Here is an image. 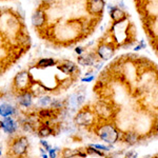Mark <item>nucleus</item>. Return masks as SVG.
<instances>
[{
    "instance_id": "4468645a",
    "label": "nucleus",
    "mask_w": 158,
    "mask_h": 158,
    "mask_svg": "<svg viewBox=\"0 0 158 158\" xmlns=\"http://www.w3.org/2000/svg\"><path fill=\"white\" fill-rule=\"evenodd\" d=\"M55 64V60L52 59V58H42L38 61L37 65L40 68H48V67H52V65Z\"/></svg>"
},
{
    "instance_id": "f8f14e48",
    "label": "nucleus",
    "mask_w": 158,
    "mask_h": 158,
    "mask_svg": "<svg viewBox=\"0 0 158 158\" xmlns=\"http://www.w3.org/2000/svg\"><path fill=\"white\" fill-rule=\"evenodd\" d=\"M59 70L62 71L64 74H73L77 70V67H76V64L72 62V61L65 60L59 65Z\"/></svg>"
},
{
    "instance_id": "393cba45",
    "label": "nucleus",
    "mask_w": 158,
    "mask_h": 158,
    "mask_svg": "<svg viewBox=\"0 0 158 158\" xmlns=\"http://www.w3.org/2000/svg\"><path fill=\"white\" fill-rule=\"evenodd\" d=\"M75 52L77 53V54H79V55L82 54V53H83V48H80V47H79V48H76V49H75Z\"/></svg>"
},
{
    "instance_id": "a211bd4d",
    "label": "nucleus",
    "mask_w": 158,
    "mask_h": 158,
    "mask_svg": "<svg viewBox=\"0 0 158 158\" xmlns=\"http://www.w3.org/2000/svg\"><path fill=\"white\" fill-rule=\"evenodd\" d=\"M52 100L53 99L50 96H42V97H40V99H38V104L42 108H48V106H51Z\"/></svg>"
},
{
    "instance_id": "9b49d317",
    "label": "nucleus",
    "mask_w": 158,
    "mask_h": 158,
    "mask_svg": "<svg viewBox=\"0 0 158 158\" xmlns=\"http://www.w3.org/2000/svg\"><path fill=\"white\" fill-rule=\"evenodd\" d=\"M110 14H111V17L114 20V22H122L127 18L126 13L118 7H114L112 11H110Z\"/></svg>"
},
{
    "instance_id": "6ab92c4d",
    "label": "nucleus",
    "mask_w": 158,
    "mask_h": 158,
    "mask_svg": "<svg viewBox=\"0 0 158 158\" xmlns=\"http://www.w3.org/2000/svg\"><path fill=\"white\" fill-rule=\"evenodd\" d=\"M39 136L40 137H48V136H50L51 134L53 133V131H52V129L51 128H49V127H42L41 129L39 130Z\"/></svg>"
},
{
    "instance_id": "1a4fd4ad",
    "label": "nucleus",
    "mask_w": 158,
    "mask_h": 158,
    "mask_svg": "<svg viewBox=\"0 0 158 158\" xmlns=\"http://www.w3.org/2000/svg\"><path fill=\"white\" fill-rule=\"evenodd\" d=\"M45 22V14L42 10H37L36 12L33 14L32 16V23L35 25V27H42Z\"/></svg>"
},
{
    "instance_id": "2eb2a0df",
    "label": "nucleus",
    "mask_w": 158,
    "mask_h": 158,
    "mask_svg": "<svg viewBox=\"0 0 158 158\" xmlns=\"http://www.w3.org/2000/svg\"><path fill=\"white\" fill-rule=\"evenodd\" d=\"M77 95L78 94H72L69 98V108L73 111L78 109V102H77Z\"/></svg>"
},
{
    "instance_id": "aec40b11",
    "label": "nucleus",
    "mask_w": 158,
    "mask_h": 158,
    "mask_svg": "<svg viewBox=\"0 0 158 158\" xmlns=\"http://www.w3.org/2000/svg\"><path fill=\"white\" fill-rule=\"evenodd\" d=\"M54 115V110L51 109V110H48V109H44L42 111H40L39 113V116L42 117V118H50V117H53Z\"/></svg>"
},
{
    "instance_id": "5701e85b",
    "label": "nucleus",
    "mask_w": 158,
    "mask_h": 158,
    "mask_svg": "<svg viewBox=\"0 0 158 158\" xmlns=\"http://www.w3.org/2000/svg\"><path fill=\"white\" fill-rule=\"evenodd\" d=\"M94 79H95V76H89V77H85V78H82L81 79V81H82V82H92V81L94 80Z\"/></svg>"
},
{
    "instance_id": "cd10ccee",
    "label": "nucleus",
    "mask_w": 158,
    "mask_h": 158,
    "mask_svg": "<svg viewBox=\"0 0 158 158\" xmlns=\"http://www.w3.org/2000/svg\"><path fill=\"white\" fill-rule=\"evenodd\" d=\"M0 156H1V149H0Z\"/></svg>"
},
{
    "instance_id": "4be33fe9",
    "label": "nucleus",
    "mask_w": 158,
    "mask_h": 158,
    "mask_svg": "<svg viewBox=\"0 0 158 158\" xmlns=\"http://www.w3.org/2000/svg\"><path fill=\"white\" fill-rule=\"evenodd\" d=\"M59 151V149L58 148H51V149L49 150V154H48V156H49V158H56L57 157V152Z\"/></svg>"
},
{
    "instance_id": "dca6fc26",
    "label": "nucleus",
    "mask_w": 158,
    "mask_h": 158,
    "mask_svg": "<svg viewBox=\"0 0 158 158\" xmlns=\"http://www.w3.org/2000/svg\"><path fill=\"white\" fill-rule=\"evenodd\" d=\"M79 150H73V149H64L62 152V157L63 158H73L75 156H78Z\"/></svg>"
},
{
    "instance_id": "9d476101",
    "label": "nucleus",
    "mask_w": 158,
    "mask_h": 158,
    "mask_svg": "<svg viewBox=\"0 0 158 158\" xmlns=\"http://www.w3.org/2000/svg\"><path fill=\"white\" fill-rule=\"evenodd\" d=\"M15 108L12 106L9 103H2L0 104V116H2L3 118L6 117H11L15 114Z\"/></svg>"
},
{
    "instance_id": "f3484780",
    "label": "nucleus",
    "mask_w": 158,
    "mask_h": 158,
    "mask_svg": "<svg viewBox=\"0 0 158 158\" xmlns=\"http://www.w3.org/2000/svg\"><path fill=\"white\" fill-rule=\"evenodd\" d=\"M124 141L130 144H133L137 141V134L134 132H128L124 134Z\"/></svg>"
},
{
    "instance_id": "7ed1b4c3",
    "label": "nucleus",
    "mask_w": 158,
    "mask_h": 158,
    "mask_svg": "<svg viewBox=\"0 0 158 158\" xmlns=\"http://www.w3.org/2000/svg\"><path fill=\"white\" fill-rule=\"evenodd\" d=\"M31 85V78H30V74L27 72H20L16 75V77L14 79V85L17 90L25 92L27 89L29 88V85Z\"/></svg>"
},
{
    "instance_id": "39448f33",
    "label": "nucleus",
    "mask_w": 158,
    "mask_h": 158,
    "mask_svg": "<svg viewBox=\"0 0 158 158\" xmlns=\"http://www.w3.org/2000/svg\"><path fill=\"white\" fill-rule=\"evenodd\" d=\"M0 128L3 130L4 133L6 134H13L16 132L17 128V122L12 118V117H6L2 121H0Z\"/></svg>"
},
{
    "instance_id": "20e7f679",
    "label": "nucleus",
    "mask_w": 158,
    "mask_h": 158,
    "mask_svg": "<svg viewBox=\"0 0 158 158\" xmlns=\"http://www.w3.org/2000/svg\"><path fill=\"white\" fill-rule=\"evenodd\" d=\"M94 121V116L89 110H81L75 117V122L78 126H90Z\"/></svg>"
},
{
    "instance_id": "423d86ee",
    "label": "nucleus",
    "mask_w": 158,
    "mask_h": 158,
    "mask_svg": "<svg viewBox=\"0 0 158 158\" xmlns=\"http://www.w3.org/2000/svg\"><path fill=\"white\" fill-rule=\"evenodd\" d=\"M88 10L93 15H100L104 10V1L103 0H90Z\"/></svg>"
},
{
    "instance_id": "bb28decb",
    "label": "nucleus",
    "mask_w": 158,
    "mask_h": 158,
    "mask_svg": "<svg viewBox=\"0 0 158 158\" xmlns=\"http://www.w3.org/2000/svg\"><path fill=\"white\" fill-rule=\"evenodd\" d=\"M53 0H43V2H45V3H50V2H52Z\"/></svg>"
},
{
    "instance_id": "f257e3e1",
    "label": "nucleus",
    "mask_w": 158,
    "mask_h": 158,
    "mask_svg": "<svg viewBox=\"0 0 158 158\" xmlns=\"http://www.w3.org/2000/svg\"><path fill=\"white\" fill-rule=\"evenodd\" d=\"M98 135L100 137L101 140L106 141V143H115L117 140L120 137V134H119L118 130H117L113 124H104V126L101 127L98 131Z\"/></svg>"
},
{
    "instance_id": "412c9836",
    "label": "nucleus",
    "mask_w": 158,
    "mask_h": 158,
    "mask_svg": "<svg viewBox=\"0 0 158 158\" xmlns=\"http://www.w3.org/2000/svg\"><path fill=\"white\" fill-rule=\"evenodd\" d=\"M91 147L94 148V149H96V150H98V151H110V147L103 146V144L93 143V144H91Z\"/></svg>"
},
{
    "instance_id": "0eeeda50",
    "label": "nucleus",
    "mask_w": 158,
    "mask_h": 158,
    "mask_svg": "<svg viewBox=\"0 0 158 158\" xmlns=\"http://www.w3.org/2000/svg\"><path fill=\"white\" fill-rule=\"evenodd\" d=\"M97 54L99 55V57L103 60L110 59L114 54V49L110 44H102L98 48Z\"/></svg>"
},
{
    "instance_id": "f03ea898",
    "label": "nucleus",
    "mask_w": 158,
    "mask_h": 158,
    "mask_svg": "<svg viewBox=\"0 0 158 158\" xmlns=\"http://www.w3.org/2000/svg\"><path fill=\"white\" fill-rule=\"evenodd\" d=\"M27 147H29V140L27 137L21 136L12 143L11 151L15 156H21V155L25 154Z\"/></svg>"
},
{
    "instance_id": "ddd939ff",
    "label": "nucleus",
    "mask_w": 158,
    "mask_h": 158,
    "mask_svg": "<svg viewBox=\"0 0 158 158\" xmlns=\"http://www.w3.org/2000/svg\"><path fill=\"white\" fill-rule=\"evenodd\" d=\"M78 63L81 65H85V67H90V65L95 63V58L92 54L82 55L78 57Z\"/></svg>"
},
{
    "instance_id": "b1692460",
    "label": "nucleus",
    "mask_w": 158,
    "mask_h": 158,
    "mask_svg": "<svg viewBox=\"0 0 158 158\" xmlns=\"http://www.w3.org/2000/svg\"><path fill=\"white\" fill-rule=\"evenodd\" d=\"M40 143H41V146L44 148V150H47V151H49V150L51 149L50 144L48 143L47 141H44V140H40Z\"/></svg>"
},
{
    "instance_id": "a878e982",
    "label": "nucleus",
    "mask_w": 158,
    "mask_h": 158,
    "mask_svg": "<svg viewBox=\"0 0 158 158\" xmlns=\"http://www.w3.org/2000/svg\"><path fill=\"white\" fill-rule=\"evenodd\" d=\"M42 158H49V156H48V154H45V153H42Z\"/></svg>"
},
{
    "instance_id": "6e6552de",
    "label": "nucleus",
    "mask_w": 158,
    "mask_h": 158,
    "mask_svg": "<svg viewBox=\"0 0 158 158\" xmlns=\"http://www.w3.org/2000/svg\"><path fill=\"white\" fill-rule=\"evenodd\" d=\"M18 102L21 106L29 108V106H32V103H33V94L29 91L22 92V94L18 98Z\"/></svg>"
}]
</instances>
